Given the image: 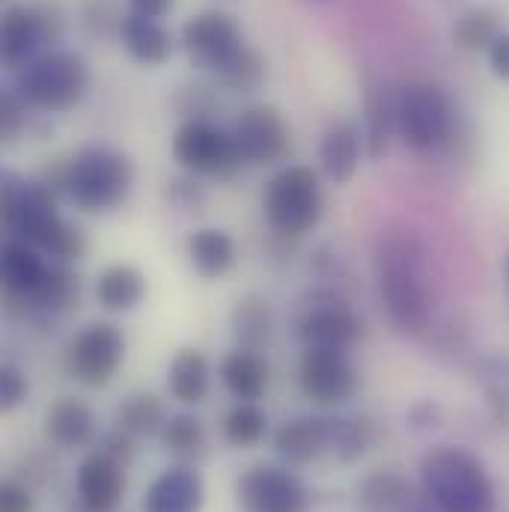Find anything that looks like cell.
Segmentation results:
<instances>
[{
	"instance_id": "cell-46",
	"label": "cell",
	"mask_w": 509,
	"mask_h": 512,
	"mask_svg": "<svg viewBox=\"0 0 509 512\" xmlns=\"http://www.w3.org/2000/svg\"><path fill=\"white\" fill-rule=\"evenodd\" d=\"M486 54H489V66H492V72H495L498 78L509 81V33L507 30L492 42V48H489Z\"/></svg>"
},
{
	"instance_id": "cell-26",
	"label": "cell",
	"mask_w": 509,
	"mask_h": 512,
	"mask_svg": "<svg viewBox=\"0 0 509 512\" xmlns=\"http://www.w3.org/2000/svg\"><path fill=\"white\" fill-rule=\"evenodd\" d=\"M78 298H81V280H78V274L69 268V262L51 259L42 286L21 307L30 310L33 316H63V313H69V310L78 307Z\"/></svg>"
},
{
	"instance_id": "cell-7",
	"label": "cell",
	"mask_w": 509,
	"mask_h": 512,
	"mask_svg": "<svg viewBox=\"0 0 509 512\" xmlns=\"http://www.w3.org/2000/svg\"><path fill=\"white\" fill-rule=\"evenodd\" d=\"M292 334L304 343V349L349 352L364 337V322L340 292L316 286L295 301Z\"/></svg>"
},
{
	"instance_id": "cell-47",
	"label": "cell",
	"mask_w": 509,
	"mask_h": 512,
	"mask_svg": "<svg viewBox=\"0 0 509 512\" xmlns=\"http://www.w3.org/2000/svg\"><path fill=\"white\" fill-rule=\"evenodd\" d=\"M176 6V0H128V12L146 15V18H164L170 15V9Z\"/></svg>"
},
{
	"instance_id": "cell-21",
	"label": "cell",
	"mask_w": 509,
	"mask_h": 512,
	"mask_svg": "<svg viewBox=\"0 0 509 512\" xmlns=\"http://www.w3.org/2000/svg\"><path fill=\"white\" fill-rule=\"evenodd\" d=\"M396 134V93L382 78L364 81V143L373 161H382Z\"/></svg>"
},
{
	"instance_id": "cell-15",
	"label": "cell",
	"mask_w": 509,
	"mask_h": 512,
	"mask_svg": "<svg viewBox=\"0 0 509 512\" xmlns=\"http://www.w3.org/2000/svg\"><path fill=\"white\" fill-rule=\"evenodd\" d=\"M239 504L245 512H307L304 483L283 465H254L242 474Z\"/></svg>"
},
{
	"instance_id": "cell-11",
	"label": "cell",
	"mask_w": 509,
	"mask_h": 512,
	"mask_svg": "<svg viewBox=\"0 0 509 512\" xmlns=\"http://www.w3.org/2000/svg\"><path fill=\"white\" fill-rule=\"evenodd\" d=\"M66 18L57 3H15L3 12L0 54L9 69H21L39 57L45 42L63 36Z\"/></svg>"
},
{
	"instance_id": "cell-17",
	"label": "cell",
	"mask_w": 509,
	"mask_h": 512,
	"mask_svg": "<svg viewBox=\"0 0 509 512\" xmlns=\"http://www.w3.org/2000/svg\"><path fill=\"white\" fill-rule=\"evenodd\" d=\"M364 131L355 120H334L319 143V167L331 185H346L355 179L364 155Z\"/></svg>"
},
{
	"instance_id": "cell-1",
	"label": "cell",
	"mask_w": 509,
	"mask_h": 512,
	"mask_svg": "<svg viewBox=\"0 0 509 512\" xmlns=\"http://www.w3.org/2000/svg\"><path fill=\"white\" fill-rule=\"evenodd\" d=\"M376 286L390 325L405 337H420L432 325L423 248L408 227H387L376 239Z\"/></svg>"
},
{
	"instance_id": "cell-48",
	"label": "cell",
	"mask_w": 509,
	"mask_h": 512,
	"mask_svg": "<svg viewBox=\"0 0 509 512\" xmlns=\"http://www.w3.org/2000/svg\"><path fill=\"white\" fill-rule=\"evenodd\" d=\"M402 512H438V510H435V504L426 498V492L420 489V492H414V495H411V501L402 507Z\"/></svg>"
},
{
	"instance_id": "cell-45",
	"label": "cell",
	"mask_w": 509,
	"mask_h": 512,
	"mask_svg": "<svg viewBox=\"0 0 509 512\" xmlns=\"http://www.w3.org/2000/svg\"><path fill=\"white\" fill-rule=\"evenodd\" d=\"M486 402H489L492 420H495L501 429H509V384L507 387H489V390H486Z\"/></svg>"
},
{
	"instance_id": "cell-43",
	"label": "cell",
	"mask_w": 509,
	"mask_h": 512,
	"mask_svg": "<svg viewBox=\"0 0 509 512\" xmlns=\"http://www.w3.org/2000/svg\"><path fill=\"white\" fill-rule=\"evenodd\" d=\"M105 456H111L114 462H120L123 468L131 465V459H134V438L126 435L123 429H117V432H108L105 438H102V447H99Z\"/></svg>"
},
{
	"instance_id": "cell-28",
	"label": "cell",
	"mask_w": 509,
	"mask_h": 512,
	"mask_svg": "<svg viewBox=\"0 0 509 512\" xmlns=\"http://www.w3.org/2000/svg\"><path fill=\"white\" fill-rule=\"evenodd\" d=\"M221 382L236 402H256L268 390V364L259 352L236 349L221 361Z\"/></svg>"
},
{
	"instance_id": "cell-27",
	"label": "cell",
	"mask_w": 509,
	"mask_h": 512,
	"mask_svg": "<svg viewBox=\"0 0 509 512\" xmlns=\"http://www.w3.org/2000/svg\"><path fill=\"white\" fill-rule=\"evenodd\" d=\"M96 298L111 313H128L146 298V277L131 262H114L99 274Z\"/></svg>"
},
{
	"instance_id": "cell-25",
	"label": "cell",
	"mask_w": 509,
	"mask_h": 512,
	"mask_svg": "<svg viewBox=\"0 0 509 512\" xmlns=\"http://www.w3.org/2000/svg\"><path fill=\"white\" fill-rule=\"evenodd\" d=\"M93 429H96V417H93L90 405H84L75 396L57 399L45 414V435L60 450L84 447L93 438Z\"/></svg>"
},
{
	"instance_id": "cell-22",
	"label": "cell",
	"mask_w": 509,
	"mask_h": 512,
	"mask_svg": "<svg viewBox=\"0 0 509 512\" xmlns=\"http://www.w3.org/2000/svg\"><path fill=\"white\" fill-rule=\"evenodd\" d=\"M120 42L128 51V57L140 66H164L176 48L173 33L167 30L164 21L146 18L137 12H128L120 30Z\"/></svg>"
},
{
	"instance_id": "cell-29",
	"label": "cell",
	"mask_w": 509,
	"mask_h": 512,
	"mask_svg": "<svg viewBox=\"0 0 509 512\" xmlns=\"http://www.w3.org/2000/svg\"><path fill=\"white\" fill-rule=\"evenodd\" d=\"M209 382H212V367L200 349L176 352V358L170 361V370H167V387L176 402L200 405L209 393Z\"/></svg>"
},
{
	"instance_id": "cell-36",
	"label": "cell",
	"mask_w": 509,
	"mask_h": 512,
	"mask_svg": "<svg viewBox=\"0 0 509 512\" xmlns=\"http://www.w3.org/2000/svg\"><path fill=\"white\" fill-rule=\"evenodd\" d=\"M265 75H268L265 57H262L256 48L248 45V48L233 60V66H230L215 84H221V87L230 90V93H256V90L265 84Z\"/></svg>"
},
{
	"instance_id": "cell-14",
	"label": "cell",
	"mask_w": 509,
	"mask_h": 512,
	"mask_svg": "<svg viewBox=\"0 0 509 512\" xmlns=\"http://www.w3.org/2000/svg\"><path fill=\"white\" fill-rule=\"evenodd\" d=\"M358 370L349 352L337 349H304L298 361V387L316 405L349 402L358 390Z\"/></svg>"
},
{
	"instance_id": "cell-39",
	"label": "cell",
	"mask_w": 509,
	"mask_h": 512,
	"mask_svg": "<svg viewBox=\"0 0 509 512\" xmlns=\"http://www.w3.org/2000/svg\"><path fill=\"white\" fill-rule=\"evenodd\" d=\"M30 117H33V108L9 87L0 96V137H3V143L18 140L30 128Z\"/></svg>"
},
{
	"instance_id": "cell-12",
	"label": "cell",
	"mask_w": 509,
	"mask_h": 512,
	"mask_svg": "<svg viewBox=\"0 0 509 512\" xmlns=\"http://www.w3.org/2000/svg\"><path fill=\"white\" fill-rule=\"evenodd\" d=\"M126 361V337L114 322L81 328L66 349V373L84 387H105Z\"/></svg>"
},
{
	"instance_id": "cell-10",
	"label": "cell",
	"mask_w": 509,
	"mask_h": 512,
	"mask_svg": "<svg viewBox=\"0 0 509 512\" xmlns=\"http://www.w3.org/2000/svg\"><path fill=\"white\" fill-rule=\"evenodd\" d=\"M170 152L173 161L191 176L230 179L242 167L233 134L215 120H185L173 134Z\"/></svg>"
},
{
	"instance_id": "cell-44",
	"label": "cell",
	"mask_w": 509,
	"mask_h": 512,
	"mask_svg": "<svg viewBox=\"0 0 509 512\" xmlns=\"http://www.w3.org/2000/svg\"><path fill=\"white\" fill-rule=\"evenodd\" d=\"M438 423H441V408H438V402L420 399L417 405L408 408V426H411L414 432H429V429H435Z\"/></svg>"
},
{
	"instance_id": "cell-4",
	"label": "cell",
	"mask_w": 509,
	"mask_h": 512,
	"mask_svg": "<svg viewBox=\"0 0 509 512\" xmlns=\"http://www.w3.org/2000/svg\"><path fill=\"white\" fill-rule=\"evenodd\" d=\"M420 483L438 512H495V486L486 465L462 447L426 453Z\"/></svg>"
},
{
	"instance_id": "cell-42",
	"label": "cell",
	"mask_w": 509,
	"mask_h": 512,
	"mask_svg": "<svg viewBox=\"0 0 509 512\" xmlns=\"http://www.w3.org/2000/svg\"><path fill=\"white\" fill-rule=\"evenodd\" d=\"M0 512H33V492L21 480H3L0 486Z\"/></svg>"
},
{
	"instance_id": "cell-41",
	"label": "cell",
	"mask_w": 509,
	"mask_h": 512,
	"mask_svg": "<svg viewBox=\"0 0 509 512\" xmlns=\"http://www.w3.org/2000/svg\"><path fill=\"white\" fill-rule=\"evenodd\" d=\"M477 379L483 382V387H507L509 384V352H495L477 361Z\"/></svg>"
},
{
	"instance_id": "cell-38",
	"label": "cell",
	"mask_w": 509,
	"mask_h": 512,
	"mask_svg": "<svg viewBox=\"0 0 509 512\" xmlns=\"http://www.w3.org/2000/svg\"><path fill=\"white\" fill-rule=\"evenodd\" d=\"M126 15L120 0H87L81 9V24L93 39H120Z\"/></svg>"
},
{
	"instance_id": "cell-34",
	"label": "cell",
	"mask_w": 509,
	"mask_h": 512,
	"mask_svg": "<svg viewBox=\"0 0 509 512\" xmlns=\"http://www.w3.org/2000/svg\"><path fill=\"white\" fill-rule=\"evenodd\" d=\"M373 444V423L364 417H331V456L340 462H358Z\"/></svg>"
},
{
	"instance_id": "cell-2",
	"label": "cell",
	"mask_w": 509,
	"mask_h": 512,
	"mask_svg": "<svg viewBox=\"0 0 509 512\" xmlns=\"http://www.w3.org/2000/svg\"><path fill=\"white\" fill-rule=\"evenodd\" d=\"M3 224L9 239H21L57 262H78L87 254V236L57 209L54 191L42 179H24L15 170L0 176Z\"/></svg>"
},
{
	"instance_id": "cell-5",
	"label": "cell",
	"mask_w": 509,
	"mask_h": 512,
	"mask_svg": "<svg viewBox=\"0 0 509 512\" xmlns=\"http://www.w3.org/2000/svg\"><path fill=\"white\" fill-rule=\"evenodd\" d=\"M325 215V191L319 176L304 164L277 170L262 191V218L277 239H301L319 227Z\"/></svg>"
},
{
	"instance_id": "cell-13",
	"label": "cell",
	"mask_w": 509,
	"mask_h": 512,
	"mask_svg": "<svg viewBox=\"0 0 509 512\" xmlns=\"http://www.w3.org/2000/svg\"><path fill=\"white\" fill-rule=\"evenodd\" d=\"M239 161L248 167H268L289 155L292 149V131L286 117L274 105H251L239 114V120L230 128Z\"/></svg>"
},
{
	"instance_id": "cell-8",
	"label": "cell",
	"mask_w": 509,
	"mask_h": 512,
	"mask_svg": "<svg viewBox=\"0 0 509 512\" xmlns=\"http://www.w3.org/2000/svg\"><path fill=\"white\" fill-rule=\"evenodd\" d=\"M396 134L408 149L432 152L456 134V108L447 90L429 81H411L396 90Z\"/></svg>"
},
{
	"instance_id": "cell-6",
	"label": "cell",
	"mask_w": 509,
	"mask_h": 512,
	"mask_svg": "<svg viewBox=\"0 0 509 512\" xmlns=\"http://www.w3.org/2000/svg\"><path fill=\"white\" fill-rule=\"evenodd\" d=\"M90 84V66L75 51H45L27 66L15 69V93L33 111H69L81 102Z\"/></svg>"
},
{
	"instance_id": "cell-40",
	"label": "cell",
	"mask_w": 509,
	"mask_h": 512,
	"mask_svg": "<svg viewBox=\"0 0 509 512\" xmlns=\"http://www.w3.org/2000/svg\"><path fill=\"white\" fill-rule=\"evenodd\" d=\"M30 393V384L24 379V373L12 364L0 367V411H15Z\"/></svg>"
},
{
	"instance_id": "cell-32",
	"label": "cell",
	"mask_w": 509,
	"mask_h": 512,
	"mask_svg": "<svg viewBox=\"0 0 509 512\" xmlns=\"http://www.w3.org/2000/svg\"><path fill=\"white\" fill-rule=\"evenodd\" d=\"M158 438H161L164 450L173 459H179V465H197L206 456V450H209L206 426L194 414H173Z\"/></svg>"
},
{
	"instance_id": "cell-30",
	"label": "cell",
	"mask_w": 509,
	"mask_h": 512,
	"mask_svg": "<svg viewBox=\"0 0 509 512\" xmlns=\"http://www.w3.org/2000/svg\"><path fill=\"white\" fill-rule=\"evenodd\" d=\"M414 492L417 489L411 486V480L393 468L370 471L358 483V501H361L364 512H402Z\"/></svg>"
},
{
	"instance_id": "cell-35",
	"label": "cell",
	"mask_w": 509,
	"mask_h": 512,
	"mask_svg": "<svg viewBox=\"0 0 509 512\" xmlns=\"http://www.w3.org/2000/svg\"><path fill=\"white\" fill-rule=\"evenodd\" d=\"M268 432V414L256 402H236L224 417V438L233 447H256Z\"/></svg>"
},
{
	"instance_id": "cell-24",
	"label": "cell",
	"mask_w": 509,
	"mask_h": 512,
	"mask_svg": "<svg viewBox=\"0 0 509 512\" xmlns=\"http://www.w3.org/2000/svg\"><path fill=\"white\" fill-rule=\"evenodd\" d=\"M230 334L236 340V349L265 352L274 340V310L271 301L262 295H242L230 313Z\"/></svg>"
},
{
	"instance_id": "cell-3",
	"label": "cell",
	"mask_w": 509,
	"mask_h": 512,
	"mask_svg": "<svg viewBox=\"0 0 509 512\" xmlns=\"http://www.w3.org/2000/svg\"><path fill=\"white\" fill-rule=\"evenodd\" d=\"M42 182L57 200L66 197L87 215H108L126 203L134 188V161L114 146L90 143L66 161L48 167Z\"/></svg>"
},
{
	"instance_id": "cell-33",
	"label": "cell",
	"mask_w": 509,
	"mask_h": 512,
	"mask_svg": "<svg viewBox=\"0 0 509 512\" xmlns=\"http://www.w3.org/2000/svg\"><path fill=\"white\" fill-rule=\"evenodd\" d=\"M501 21H498V12L489 9V6H477V9H468L465 15L456 18L453 24V39L459 48L465 51H489L492 42L501 36Z\"/></svg>"
},
{
	"instance_id": "cell-31",
	"label": "cell",
	"mask_w": 509,
	"mask_h": 512,
	"mask_svg": "<svg viewBox=\"0 0 509 512\" xmlns=\"http://www.w3.org/2000/svg\"><path fill=\"white\" fill-rule=\"evenodd\" d=\"M167 408L164 402L149 390H134L117 408V429H123L131 438H155L167 426Z\"/></svg>"
},
{
	"instance_id": "cell-9",
	"label": "cell",
	"mask_w": 509,
	"mask_h": 512,
	"mask_svg": "<svg viewBox=\"0 0 509 512\" xmlns=\"http://www.w3.org/2000/svg\"><path fill=\"white\" fill-rule=\"evenodd\" d=\"M179 45L188 54L191 66L209 75L212 81H218L233 66V60L248 48L239 21L218 9L188 18L179 33Z\"/></svg>"
},
{
	"instance_id": "cell-37",
	"label": "cell",
	"mask_w": 509,
	"mask_h": 512,
	"mask_svg": "<svg viewBox=\"0 0 509 512\" xmlns=\"http://www.w3.org/2000/svg\"><path fill=\"white\" fill-rule=\"evenodd\" d=\"M164 197L182 215H203L209 209V191H206V185L200 182V176H191L185 170L179 176H170L164 182Z\"/></svg>"
},
{
	"instance_id": "cell-18",
	"label": "cell",
	"mask_w": 509,
	"mask_h": 512,
	"mask_svg": "<svg viewBox=\"0 0 509 512\" xmlns=\"http://www.w3.org/2000/svg\"><path fill=\"white\" fill-rule=\"evenodd\" d=\"M274 450L286 465H310L331 453V417H292L274 432Z\"/></svg>"
},
{
	"instance_id": "cell-16",
	"label": "cell",
	"mask_w": 509,
	"mask_h": 512,
	"mask_svg": "<svg viewBox=\"0 0 509 512\" xmlns=\"http://www.w3.org/2000/svg\"><path fill=\"white\" fill-rule=\"evenodd\" d=\"M126 471L120 462L105 456L102 450L90 453L75 477V489L81 504L90 512H114L126 495Z\"/></svg>"
},
{
	"instance_id": "cell-19",
	"label": "cell",
	"mask_w": 509,
	"mask_h": 512,
	"mask_svg": "<svg viewBox=\"0 0 509 512\" xmlns=\"http://www.w3.org/2000/svg\"><path fill=\"white\" fill-rule=\"evenodd\" d=\"M206 489L194 465H173L143 495V512H203Z\"/></svg>"
},
{
	"instance_id": "cell-20",
	"label": "cell",
	"mask_w": 509,
	"mask_h": 512,
	"mask_svg": "<svg viewBox=\"0 0 509 512\" xmlns=\"http://www.w3.org/2000/svg\"><path fill=\"white\" fill-rule=\"evenodd\" d=\"M51 259L36 251L33 245L21 242V239H6L3 256H0V277H3V289L15 304H24L36 295V289L42 286L45 274H48Z\"/></svg>"
},
{
	"instance_id": "cell-49",
	"label": "cell",
	"mask_w": 509,
	"mask_h": 512,
	"mask_svg": "<svg viewBox=\"0 0 509 512\" xmlns=\"http://www.w3.org/2000/svg\"><path fill=\"white\" fill-rule=\"evenodd\" d=\"M504 280H507V289H509V254L504 256Z\"/></svg>"
},
{
	"instance_id": "cell-23",
	"label": "cell",
	"mask_w": 509,
	"mask_h": 512,
	"mask_svg": "<svg viewBox=\"0 0 509 512\" xmlns=\"http://www.w3.org/2000/svg\"><path fill=\"white\" fill-rule=\"evenodd\" d=\"M185 254L191 268L203 277V280H218L224 277L236 259H239V248L233 242V236L227 230L218 227H200L188 236L185 242Z\"/></svg>"
}]
</instances>
